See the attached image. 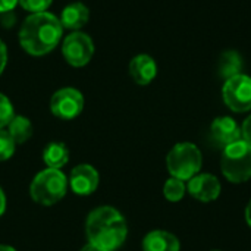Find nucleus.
<instances>
[{
	"instance_id": "393cba45",
	"label": "nucleus",
	"mask_w": 251,
	"mask_h": 251,
	"mask_svg": "<svg viewBox=\"0 0 251 251\" xmlns=\"http://www.w3.org/2000/svg\"><path fill=\"white\" fill-rule=\"evenodd\" d=\"M4 210H6V197H4L3 190L0 188V216L4 213Z\"/></svg>"
},
{
	"instance_id": "0eeeda50",
	"label": "nucleus",
	"mask_w": 251,
	"mask_h": 251,
	"mask_svg": "<svg viewBox=\"0 0 251 251\" xmlns=\"http://www.w3.org/2000/svg\"><path fill=\"white\" fill-rule=\"evenodd\" d=\"M62 53L71 66L82 68L91 60L94 54V43L88 34L75 31L63 40Z\"/></svg>"
},
{
	"instance_id": "a211bd4d",
	"label": "nucleus",
	"mask_w": 251,
	"mask_h": 251,
	"mask_svg": "<svg viewBox=\"0 0 251 251\" xmlns=\"http://www.w3.org/2000/svg\"><path fill=\"white\" fill-rule=\"evenodd\" d=\"M185 190H187V187H185L184 181L176 179V178H169L165 182L163 194H165L166 200L176 203V201L182 200V197L185 196Z\"/></svg>"
},
{
	"instance_id": "9d476101",
	"label": "nucleus",
	"mask_w": 251,
	"mask_h": 251,
	"mask_svg": "<svg viewBox=\"0 0 251 251\" xmlns=\"http://www.w3.org/2000/svg\"><path fill=\"white\" fill-rule=\"evenodd\" d=\"M210 138L216 147L224 150L226 146L243 138L241 128L235 119L229 116H221L216 118L210 125Z\"/></svg>"
},
{
	"instance_id": "a878e982",
	"label": "nucleus",
	"mask_w": 251,
	"mask_h": 251,
	"mask_svg": "<svg viewBox=\"0 0 251 251\" xmlns=\"http://www.w3.org/2000/svg\"><path fill=\"white\" fill-rule=\"evenodd\" d=\"M246 221H247L249 226H250V228H251V200H250V201H249L247 207H246Z\"/></svg>"
},
{
	"instance_id": "4be33fe9",
	"label": "nucleus",
	"mask_w": 251,
	"mask_h": 251,
	"mask_svg": "<svg viewBox=\"0 0 251 251\" xmlns=\"http://www.w3.org/2000/svg\"><path fill=\"white\" fill-rule=\"evenodd\" d=\"M241 135H243V140H246L249 144H251V115L243 122V126H241Z\"/></svg>"
},
{
	"instance_id": "6e6552de",
	"label": "nucleus",
	"mask_w": 251,
	"mask_h": 251,
	"mask_svg": "<svg viewBox=\"0 0 251 251\" xmlns=\"http://www.w3.org/2000/svg\"><path fill=\"white\" fill-rule=\"evenodd\" d=\"M50 109L56 118L65 121L74 119L84 110V96L81 91L72 87L60 88L51 96Z\"/></svg>"
},
{
	"instance_id": "9b49d317",
	"label": "nucleus",
	"mask_w": 251,
	"mask_h": 251,
	"mask_svg": "<svg viewBox=\"0 0 251 251\" xmlns=\"http://www.w3.org/2000/svg\"><path fill=\"white\" fill-rule=\"evenodd\" d=\"M99 172L91 165H78L72 169L69 185L71 190L78 196H90L99 187Z\"/></svg>"
},
{
	"instance_id": "6ab92c4d",
	"label": "nucleus",
	"mask_w": 251,
	"mask_h": 251,
	"mask_svg": "<svg viewBox=\"0 0 251 251\" xmlns=\"http://www.w3.org/2000/svg\"><path fill=\"white\" fill-rule=\"evenodd\" d=\"M15 112H13V106L10 103V100L0 93V129H3L4 126L9 125V122L13 119Z\"/></svg>"
},
{
	"instance_id": "c85d7f7f",
	"label": "nucleus",
	"mask_w": 251,
	"mask_h": 251,
	"mask_svg": "<svg viewBox=\"0 0 251 251\" xmlns=\"http://www.w3.org/2000/svg\"><path fill=\"white\" fill-rule=\"evenodd\" d=\"M212 251H219V250H212Z\"/></svg>"
},
{
	"instance_id": "f257e3e1",
	"label": "nucleus",
	"mask_w": 251,
	"mask_h": 251,
	"mask_svg": "<svg viewBox=\"0 0 251 251\" xmlns=\"http://www.w3.org/2000/svg\"><path fill=\"white\" fill-rule=\"evenodd\" d=\"M63 34L57 16L50 12L31 13L19 31V44L31 56H44L56 49Z\"/></svg>"
},
{
	"instance_id": "b1692460",
	"label": "nucleus",
	"mask_w": 251,
	"mask_h": 251,
	"mask_svg": "<svg viewBox=\"0 0 251 251\" xmlns=\"http://www.w3.org/2000/svg\"><path fill=\"white\" fill-rule=\"evenodd\" d=\"M6 63H7V49H6L4 43L0 40V75L3 74V71L6 68Z\"/></svg>"
},
{
	"instance_id": "dca6fc26",
	"label": "nucleus",
	"mask_w": 251,
	"mask_h": 251,
	"mask_svg": "<svg viewBox=\"0 0 251 251\" xmlns=\"http://www.w3.org/2000/svg\"><path fill=\"white\" fill-rule=\"evenodd\" d=\"M7 134L13 140L15 144H22L28 141L32 135V124L25 116H13V119L7 125Z\"/></svg>"
},
{
	"instance_id": "423d86ee",
	"label": "nucleus",
	"mask_w": 251,
	"mask_h": 251,
	"mask_svg": "<svg viewBox=\"0 0 251 251\" xmlns=\"http://www.w3.org/2000/svg\"><path fill=\"white\" fill-rule=\"evenodd\" d=\"M222 97L225 104L235 113H246L251 110V76L238 74L225 79Z\"/></svg>"
},
{
	"instance_id": "ddd939ff",
	"label": "nucleus",
	"mask_w": 251,
	"mask_h": 251,
	"mask_svg": "<svg viewBox=\"0 0 251 251\" xmlns=\"http://www.w3.org/2000/svg\"><path fill=\"white\" fill-rule=\"evenodd\" d=\"M88 19H90V10L84 3L79 1L65 6L59 18L63 28L74 29V31L82 28L88 22Z\"/></svg>"
},
{
	"instance_id": "aec40b11",
	"label": "nucleus",
	"mask_w": 251,
	"mask_h": 251,
	"mask_svg": "<svg viewBox=\"0 0 251 251\" xmlns=\"http://www.w3.org/2000/svg\"><path fill=\"white\" fill-rule=\"evenodd\" d=\"M15 153V143L7 134V131L0 129V162H4L12 157Z\"/></svg>"
},
{
	"instance_id": "cd10ccee",
	"label": "nucleus",
	"mask_w": 251,
	"mask_h": 251,
	"mask_svg": "<svg viewBox=\"0 0 251 251\" xmlns=\"http://www.w3.org/2000/svg\"><path fill=\"white\" fill-rule=\"evenodd\" d=\"M0 251H16L13 247H9V246H0Z\"/></svg>"
},
{
	"instance_id": "2eb2a0df",
	"label": "nucleus",
	"mask_w": 251,
	"mask_h": 251,
	"mask_svg": "<svg viewBox=\"0 0 251 251\" xmlns=\"http://www.w3.org/2000/svg\"><path fill=\"white\" fill-rule=\"evenodd\" d=\"M43 160L50 169H60L69 160V150L63 143H50L43 151Z\"/></svg>"
},
{
	"instance_id": "bb28decb",
	"label": "nucleus",
	"mask_w": 251,
	"mask_h": 251,
	"mask_svg": "<svg viewBox=\"0 0 251 251\" xmlns=\"http://www.w3.org/2000/svg\"><path fill=\"white\" fill-rule=\"evenodd\" d=\"M79 251H101L99 247H96L94 244H91V243H88V244H85L82 249Z\"/></svg>"
},
{
	"instance_id": "7ed1b4c3",
	"label": "nucleus",
	"mask_w": 251,
	"mask_h": 251,
	"mask_svg": "<svg viewBox=\"0 0 251 251\" xmlns=\"http://www.w3.org/2000/svg\"><path fill=\"white\" fill-rule=\"evenodd\" d=\"M221 169L232 184H241L251 178V144L238 140L222 150Z\"/></svg>"
},
{
	"instance_id": "412c9836",
	"label": "nucleus",
	"mask_w": 251,
	"mask_h": 251,
	"mask_svg": "<svg viewBox=\"0 0 251 251\" xmlns=\"http://www.w3.org/2000/svg\"><path fill=\"white\" fill-rule=\"evenodd\" d=\"M18 3L29 13H41L47 12L53 0H18Z\"/></svg>"
},
{
	"instance_id": "39448f33",
	"label": "nucleus",
	"mask_w": 251,
	"mask_h": 251,
	"mask_svg": "<svg viewBox=\"0 0 251 251\" xmlns=\"http://www.w3.org/2000/svg\"><path fill=\"white\" fill-rule=\"evenodd\" d=\"M203 165L201 151L193 143H179L174 146L166 157V166L172 178L190 181L196 176Z\"/></svg>"
},
{
	"instance_id": "20e7f679",
	"label": "nucleus",
	"mask_w": 251,
	"mask_h": 251,
	"mask_svg": "<svg viewBox=\"0 0 251 251\" xmlns=\"http://www.w3.org/2000/svg\"><path fill=\"white\" fill-rule=\"evenodd\" d=\"M68 184L69 181L60 169L47 168L35 175L29 187V193L35 203L41 206H53L65 197Z\"/></svg>"
},
{
	"instance_id": "f03ea898",
	"label": "nucleus",
	"mask_w": 251,
	"mask_h": 251,
	"mask_svg": "<svg viewBox=\"0 0 251 251\" xmlns=\"http://www.w3.org/2000/svg\"><path fill=\"white\" fill-rule=\"evenodd\" d=\"M88 243L101 251H116L126 240V221L116 209L101 206L94 209L85 224Z\"/></svg>"
},
{
	"instance_id": "5701e85b",
	"label": "nucleus",
	"mask_w": 251,
	"mask_h": 251,
	"mask_svg": "<svg viewBox=\"0 0 251 251\" xmlns=\"http://www.w3.org/2000/svg\"><path fill=\"white\" fill-rule=\"evenodd\" d=\"M16 4H18V0H0V15L12 12Z\"/></svg>"
},
{
	"instance_id": "f3484780",
	"label": "nucleus",
	"mask_w": 251,
	"mask_h": 251,
	"mask_svg": "<svg viewBox=\"0 0 251 251\" xmlns=\"http://www.w3.org/2000/svg\"><path fill=\"white\" fill-rule=\"evenodd\" d=\"M241 69H243V59L237 51L226 50L225 53H222L219 59V74L225 79L241 74Z\"/></svg>"
},
{
	"instance_id": "4468645a",
	"label": "nucleus",
	"mask_w": 251,
	"mask_h": 251,
	"mask_svg": "<svg viewBox=\"0 0 251 251\" xmlns=\"http://www.w3.org/2000/svg\"><path fill=\"white\" fill-rule=\"evenodd\" d=\"M179 240L166 231H151L143 240V251H179Z\"/></svg>"
},
{
	"instance_id": "1a4fd4ad",
	"label": "nucleus",
	"mask_w": 251,
	"mask_h": 251,
	"mask_svg": "<svg viewBox=\"0 0 251 251\" xmlns=\"http://www.w3.org/2000/svg\"><path fill=\"white\" fill-rule=\"evenodd\" d=\"M187 190L191 197L199 201H215L221 194V182L212 174H197L188 181Z\"/></svg>"
},
{
	"instance_id": "f8f14e48",
	"label": "nucleus",
	"mask_w": 251,
	"mask_h": 251,
	"mask_svg": "<svg viewBox=\"0 0 251 251\" xmlns=\"http://www.w3.org/2000/svg\"><path fill=\"white\" fill-rule=\"evenodd\" d=\"M129 75L138 85H149L157 75L156 60L150 54H137L129 62Z\"/></svg>"
}]
</instances>
